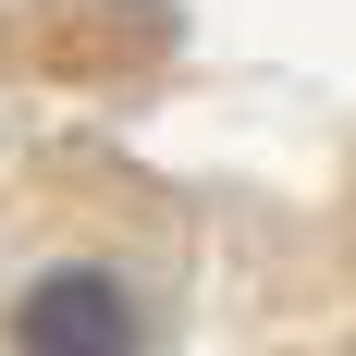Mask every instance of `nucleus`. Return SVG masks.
I'll return each instance as SVG.
<instances>
[{"label": "nucleus", "mask_w": 356, "mask_h": 356, "mask_svg": "<svg viewBox=\"0 0 356 356\" xmlns=\"http://www.w3.org/2000/svg\"><path fill=\"white\" fill-rule=\"evenodd\" d=\"M13 356H136V295L111 270H37L13 295Z\"/></svg>", "instance_id": "obj_1"}]
</instances>
